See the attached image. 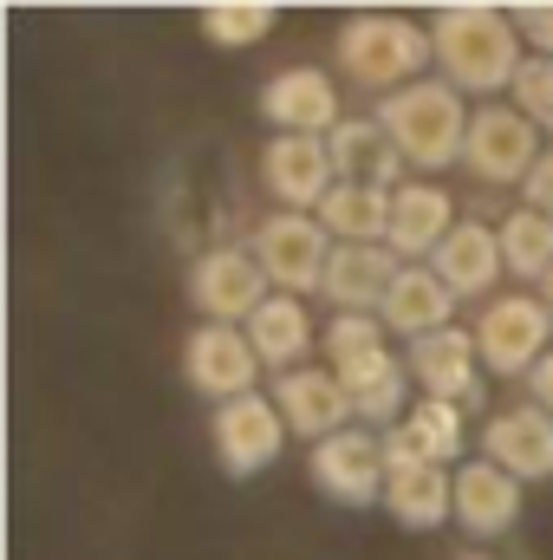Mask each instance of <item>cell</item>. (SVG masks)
<instances>
[{
    "label": "cell",
    "instance_id": "obj_1",
    "mask_svg": "<svg viewBox=\"0 0 553 560\" xmlns=\"http://www.w3.org/2000/svg\"><path fill=\"white\" fill-rule=\"evenodd\" d=\"M430 46H436V79H449L462 98L482 105H495V92H515V72L528 66L515 7H482V0L436 7Z\"/></svg>",
    "mask_w": 553,
    "mask_h": 560
},
{
    "label": "cell",
    "instance_id": "obj_2",
    "mask_svg": "<svg viewBox=\"0 0 553 560\" xmlns=\"http://www.w3.org/2000/svg\"><path fill=\"white\" fill-rule=\"evenodd\" d=\"M391 143L404 150V163L411 170H456L462 163V150H469V98L449 85V79H416L404 92H391V98H378V112H372Z\"/></svg>",
    "mask_w": 553,
    "mask_h": 560
},
{
    "label": "cell",
    "instance_id": "obj_3",
    "mask_svg": "<svg viewBox=\"0 0 553 560\" xmlns=\"http://www.w3.org/2000/svg\"><path fill=\"white\" fill-rule=\"evenodd\" d=\"M332 52H339L345 79L358 92H378V98H391V92H404L416 79H430V66H436L430 26H416L404 13H352L339 26Z\"/></svg>",
    "mask_w": 553,
    "mask_h": 560
},
{
    "label": "cell",
    "instance_id": "obj_4",
    "mask_svg": "<svg viewBox=\"0 0 553 560\" xmlns=\"http://www.w3.org/2000/svg\"><path fill=\"white\" fill-rule=\"evenodd\" d=\"M469 332H475L482 372H495V378H521V385H528V372L553 352V313H548L541 293H495Z\"/></svg>",
    "mask_w": 553,
    "mask_h": 560
},
{
    "label": "cell",
    "instance_id": "obj_5",
    "mask_svg": "<svg viewBox=\"0 0 553 560\" xmlns=\"http://www.w3.org/2000/svg\"><path fill=\"white\" fill-rule=\"evenodd\" d=\"M385 463H391V476H385V515H391L398 528L430 535V528L456 522V469L423 463L416 443L404 436V423L385 430Z\"/></svg>",
    "mask_w": 553,
    "mask_h": 560
},
{
    "label": "cell",
    "instance_id": "obj_6",
    "mask_svg": "<svg viewBox=\"0 0 553 560\" xmlns=\"http://www.w3.org/2000/svg\"><path fill=\"white\" fill-rule=\"evenodd\" d=\"M332 235L319 215H293V209H274L261 229H255V261L268 268L280 293L306 300V293H326V268H332Z\"/></svg>",
    "mask_w": 553,
    "mask_h": 560
},
{
    "label": "cell",
    "instance_id": "obj_7",
    "mask_svg": "<svg viewBox=\"0 0 553 560\" xmlns=\"http://www.w3.org/2000/svg\"><path fill=\"white\" fill-rule=\"evenodd\" d=\"M261 352H255V339H248V326H196L189 332V346H183V378H189V392H202L215 411L222 405H235V398H248V392H261Z\"/></svg>",
    "mask_w": 553,
    "mask_h": 560
},
{
    "label": "cell",
    "instance_id": "obj_8",
    "mask_svg": "<svg viewBox=\"0 0 553 560\" xmlns=\"http://www.w3.org/2000/svg\"><path fill=\"white\" fill-rule=\"evenodd\" d=\"M268 268L255 261V248H209L189 261V300L209 326H248L274 293Z\"/></svg>",
    "mask_w": 553,
    "mask_h": 560
},
{
    "label": "cell",
    "instance_id": "obj_9",
    "mask_svg": "<svg viewBox=\"0 0 553 560\" xmlns=\"http://www.w3.org/2000/svg\"><path fill=\"white\" fill-rule=\"evenodd\" d=\"M385 476H391V463H385V430L352 423V430H339L332 443L313 450V482H319V495H332L339 509H385Z\"/></svg>",
    "mask_w": 553,
    "mask_h": 560
},
{
    "label": "cell",
    "instance_id": "obj_10",
    "mask_svg": "<svg viewBox=\"0 0 553 560\" xmlns=\"http://www.w3.org/2000/svg\"><path fill=\"white\" fill-rule=\"evenodd\" d=\"M541 156H548V143H541V131L515 105H502V98L495 105H475L469 150H462V170L469 176H482V183H528Z\"/></svg>",
    "mask_w": 553,
    "mask_h": 560
},
{
    "label": "cell",
    "instance_id": "obj_11",
    "mask_svg": "<svg viewBox=\"0 0 553 560\" xmlns=\"http://www.w3.org/2000/svg\"><path fill=\"white\" fill-rule=\"evenodd\" d=\"M209 436H215V456H222L228 476H261V469L280 463L293 430L280 418L274 392H248V398H235V405H222L209 418Z\"/></svg>",
    "mask_w": 553,
    "mask_h": 560
},
{
    "label": "cell",
    "instance_id": "obj_12",
    "mask_svg": "<svg viewBox=\"0 0 553 560\" xmlns=\"http://www.w3.org/2000/svg\"><path fill=\"white\" fill-rule=\"evenodd\" d=\"M274 405L286 430L293 436H306L313 450L319 443H332L339 430H352L358 411H352V392H345V378L332 372V365H299V372H280L274 378Z\"/></svg>",
    "mask_w": 553,
    "mask_h": 560
},
{
    "label": "cell",
    "instance_id": "obj_13",
    "mask_svg": "<svg viewBox=\"0 0 553 560\" xmlns=\"http://www.w3.org/2000/svg\"><path fill=\"white\" fill-rule=\"evenodd\" d=\"M404 365H411L423 398L482 411V352H475V332L469 326H449V332H430V339L404 346Z\"/></svg>",
    "mask_w": 553,
    "mask_h": 560
},
{
    "label": "cell",
    "instance_id": "obj_14",
    "mask_svg": "<svg viewBox=\"0 0 553 560\" xmlns=\"http://www.w3.org/2000/svg\"><path fill=\"white\" fill-rule=\"evenodd\" d=\"M261 118L274 125V138H332L339 118V85L319 66H286L261 85Z\"/></svg>",
    "mask_w": 553,
    "mask_h": 560
},
{
    "label": "cell",
    "instance_id": "obj_15",
    "mask_svg": "<svg viewBox=\"0 0 553 560\" xmlns=\"http://www.w3.org/2000/svg\"><path fill=\"white\" fill-rule=\"evenodd\" d=\"M261 183H268V196L280 209L319 215V202L339 189V170H332L326 138H274L261 150Z\"/></svg>",
    "mask_w": 553,
    "mask_h": 560
},
{
    "label": "cell",
    "instance_id": "obj_16",
    "mask_svg": "<svg viewBox=\"0 0 553 560\" xmlns=\"http://www.w3.org/2000/svg\"><path fill=\"white\" fill-rule=\"evenodd\" d=\"M456 235V196L443 189V183H430V176H411L404 189H391V255L416 268V261H430L443 242Z\"/></svg>",
    "mask_w": 553,
    "mask_h": 560
},
{
    "label": "cell",
    "instance_id": "obj_17",
    "mask_svg": "<svg viewBox=\"0 0 553 560\" xmlns=\"http://www.w3.org/2000/svg\"><path fill=\"white\" fill-rule=\"evenodd\" d=\"M482 456L502 463L515 482H548L553 476V418L541 405H515L482 423Z\"/></svg>",
    "mask_w": 553,
    "mask_h": 560
},
{
    "label": "cell",
    "instance_id": "obj_18",
    "mask_svg": "<svg viewBox=\"0 0 553 560\" xmlns=\"http://www.w3.org/2000/svg\"><path fill=\"white\" fill-rule=\"evenodd\" d=\"M430 268L443 275V287L456 293V300H495V280L508 275V261H502V229H489V222H456V235L430 255Z\"/></svg>",
    "mask_w": 553,
    "mask_h": 560
},
{
    "label": "cell",
    "instance_id": "obj_19",
    "mask_svg": "<svg viewBox=\"0 0 553 560\" xmlns=\"http://www.w3.org/2000/svg\"><path fill=\"white\" fill-rule=\"evenodd\" d=\"M456 522H462L469 535H482V541L508 535V528L521 522V482H515L502 463L469 456V463L456 469Z\"/></svg>",
    "mask_w": 553,
    "mask_h": 560
},
{
    "label": "cell",
    "instance_id": "obj_20",
    "mask_svg": "<svg viewBox=\"0 0 553 560\" xmlns=\"http://www.w3.org/2000/svg\"><path fill=\"white\" fill-rule=\"evenodd\" d=\"M332 170H339V183H372V189H404L411 183V163H404V150L391 143V131L378 125V118H345L332 138Z\"/></svg>",
    "mask_w": 553,
    "mask_h": 560
},
{
    "label": "cell",
    "instance_id": "obj_21",
    "mask_svg": "<svg viewBox=\"0 0 553 560\" xmlns=\"http://www.w3.org/2000/svg\"><path fill=\"white\" fill-rule=\"evenodd\" d=\"M456 293L443 287V275L430 268V261H416V268H404L398 275V287H391V300H385V332H404V346H416V339H430V332H449L456 326Z\"/></svg>",
    "mask_w": 553,
    "mask_h": 560
},
{
    "label": "cell",
    "instance_id": "obj_22",
    "mask_svg": "<svg viewBox=\"0 0 553 560\" xmlns=\"http://www.w3.org/2000/svg\"><path fill=\"white\" fill-rule=\"evenodd\" d=\"M345 378V392H352V411L365 430H398V423L411 418V365L398 359V352H372V359H358V365H345L339 372Z\"/></svg>",
    "mask_w": 553,
    "mask_h": 560
},
{
    "label": "cell",
    "instance_id": "obj_23",
    "mask_svg": "<svg viewBox=\"0 0 553 560\" xmlns=\"http://www.w3.org/2000/svg\"><path fill=\"white\" fill-rule=\"evenodd\" d=\"M398 275H404V261H398L391 248H332L326 300H332L339 313H385Z\"/></svg>",
    "mask_w": 553,
    "mask_h": 560
},
{
    "label": "cell",
    "instance_id": "obj_24",
    "mask_svg": "<svg viewBox=\"0 0 553 560\" xmlns=\"http://www.w3.org/2000/svg\"><path fill=\"white\" fill-rule=\"evenodd\" d=\"M319 222L339 248H385L391 242V189H372V183H339L326 202H319Z\"/></svg>",
    "mask_w": 553,
    "mask_h": 560
},
{
    "label": "cell",
    "instance_id": "obj_25",
    "mask_svg": "<svg viewBox=\"0 0 553 560\" xmlns=\"http://www.w3.org/2000/svg\"><path fill=\"white\" fill-rule=\"evenodd\" d=\"M248 339H255V352H261L268 372H299L306 352H313V313H306V300L274 293V300L248 319Z\"/></svg>",
    "mask_w": 553,
    "mask_h": 560
},
{
    "label": "cell",
    "instance_id": "obj_26",
    "mask_svg": "<svg viewBox=\"0 0 553 560\" xmlns=\"http://www.w3.org/2000/svg\"><path fill=\"white\" fill-rule=\"evenodd\" d=\"M404 436L416 443V456L423 463H456L462 469V456H469V418H462V405H443V398H416L411 418H404Z\"/></svg>",
    "mask_w": 553,
    "mask_h": 560
},
{
    "label": "cell",
    "instance_id": "obj_27",
    "mask_svg": "<svg viewBox=\"0 0 553 560\" xmlns=\"http://www.w3.org/2000/svg\"><path fill=\"white\" fill-rule=\"evenodd\" d=\"M502 261L521 280H541L553 268V222L541 209H508L502 215Z\"/></svg>",
    "mask_w": 553,
    "mask_h": 560
},
{
    "label": "cell",
    "instance_id": "obj_28",
    "mask_svg": "<svg viewBox=\"0 0 553 560\" xmlns=\"http://www.w3.org/2000/svg\"><path fill=\"white\" fill-rule=\"evenodd\" d=\"M319 352H326L332 372H345V365H358V359H372V352H391V332H385L378 313H339V319H326Z\"/></svg>",
    "mask_w": 553,
    "mask_h": 560
},
{
    "label": "cell",
    "instance_id": "obj_29",
    "mask_svg": "<svg viewBox=\"0 0 553 560\" xmlns=\"http://www.w3.org/2000/svg\"><path fill=\"white\" fill-rule=\"evenodd\" d=\"M274 13L268 0H215V7H202V33L215 39V46H255V39H268L274 33Z\"/></svg>",
    "mask_w": 553,
    "mask_h": 560
},
{
    "label": "cell",
    "instance_id": "obj_30",
    "mask_svg": "<svg viewBox=\"0 0 553 560\" xmlns=\"http://www.w3.org/2000/svg\"><path fill=\"white\" fill-rule=\"evenodd\" d=\"M515 112H521L534 131H553V59L528 52V66L515 72Z\"/></svg>",
    "mask_w": 553,
    "mask_h": 560
},
{
    "label": "cell",
    "instance_id": "obj_31",
    "mask_svg": "<svg viewBox=\"0 0 553 560\" xmlns=\"http://www.w3.org/2000/svg\"><path fill=\"white\" fill-rule=\"evenodd\" d=\"M515 26H521V39L553 59V0H528V7H515Z\"/></svg>",
    "mask_w": 553,
    "mask_h": 560
},
{
    "label": "cell",
    "instance_id": "obj_32",
    "mask_svg": "<svg viewBox=\"0 0 553 560\" xmlns=\"http://www.w3.org/2000/svg\"><path fill=\"white\" fill-rule=\"evenodd\" d=\"M521 209H541V215L553 222V150L534 163V176L521 183Z\"/></svg>",
    "mask_w": 553,
    "mask_h": 560
},
{
    "label": "cell",
    "instance_id": "obj_33",
    "mask_svg": "<svg viewBox=\"0 0 553 560\" xmlns=\"http://www.w3.org/2000/svg\"><path fill=\"white\" fill-rule=\"evenodd\" d=\"M528 405H541V411L553 418V352L534 365V372H528Z\"/></svg>",
    "mask_w": 553,
    "mask_h": 560
},
{
    "label": "cell",
    "instance_id": "obj_34",
    "mask_svg": "<svg viewBox=\"0 0 553 560\" xmlns=\"http://www.w3.org/2000/svg\"><path fill=\"white\" fill-rule=\"evenodd\" d=\"M534 293L548 300V313H553V268H548V275H541V280H534Z\"/></svg>",
    "mask_w": 553,
    "mask_h": 560
},
{
    "label": "cell",
    "instance_id": "obj_35",
    "mask_svg": "<svg viewBox=\"0 0 553 560\" xmlns=\"http://www.w3.org/2000/svg\"><path fill=\"white\" fill-rule=\"evenodd\" d=\"M462 560H495V555H462Z\"/></svg>",
    "mask_w": 553,
    "mask_h": 560
}]
</instances>
